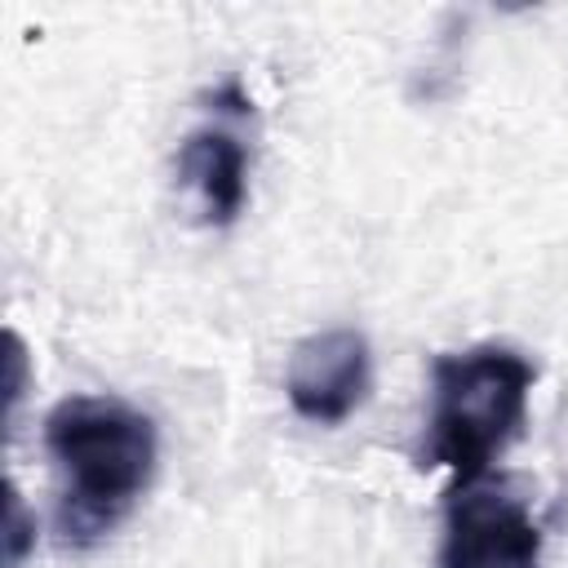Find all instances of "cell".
Wrapping results in <instances>:
<instances>
[{"label": "cell", "mask_w": 568, "mask_h": 568, "mask_svg": "<svg viewBox=\"0 0 568 568\" xmlns=\"http://www.w3.org/2000/svg\"><path fill=\"white\" fill-rule=\"evenodd\" d=\"M373 390V351L359 328H320L302 337L284 368V395L297 417L337 426Z\"/></svg>", "instance_id": "cell-4"}, {"label": "cell", "mask_w": 568, "mask_h": 568, "mask_svg": "<svg viewBox=\"0 0 568 568\" xmlns=\"http://www.w3.org/2000/svg\"><path fill=\"white\" fill-rule=\"evenodd\" d=\"M226 120H240V115L213 111L209 124L191 129L178 142V178L200 200V213L209 226H231L248 200V146Z\"/></svg>", "instance_id": "cell-5"}, {"label": "cell", "mask_w": 568, "mask_h": 568, "mask_svg": "<svg viewBox=\"0 0 568 568\" xmlns=\"http://www.w3.org/2000/svg\"><path fill=\"white\" fill-rule=\"evenodd\" d=\"M58 470V537L71 550L102 541L129 519L155 475V422L120 395H67L44 417Z\"/></svg>", "instance_id": "cell-1"}, {"label": "cell", "mask_w": 568, "mask_h": 568, "mask_svg": "<svg viewBox=\"0 0 568 568\" xmlns=\"http://www.w3.org/2000/svg\"><path fill=\"white\" fill-rule=\"evenodd\" d=\"M537 364L501 342L444 351L430 364L426 457L453 475V488L488 479L493 462L519 439Z\"/></svg>", "instance_id": "cell-2"}, {"label": "cell", "mask_w": 568, "mask_h": 568, "mask_svg": "<svg viewBox=\"0 0 568 568\" xmlns=\"http://www.w3.org/2000/svg\"><path fill=\"white\" fill-rule=\"evenodd\" d=\"M0 532H4V568H22L27 550L36 546V519L27 515L22 493L13 484H9V497H4V524H0Z\"/></svg>", "instance_id": "cell-6"}, {"label": "cell", "mask_w": 568, "mask_h": 568, "mask_svg": "<svg viewBox=\"0 0 568 568\" xmlns=\"http://www.w3.org/2000/svg\"><path fill=\"white\" fill-rule=\"evenodd\" d=\"M541 524L506 484L448 488L439 568H541Z\"/></svg>", "instance_id": "cell-3"}]
</instances>
